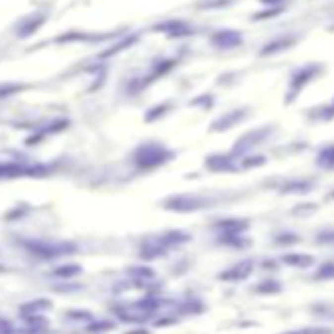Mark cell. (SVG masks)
Listing matches in <instances>:
<instances>
[{"label":"cell","instance_id":"6da1fadb","mask_svg":"<svg viewBox=\"0 0 334 334\" xmlns=\"http://www.w3.org/2000/svg\"><path fill=\"white\" fill-rule=\"evenodd\" d=\"M252 272V262H242L240 266H234V268H230L228 272H224L221 274V279H226V281H232V279H244L248 278V274Z\"/></svg>","mask_w":334,"mask_h":334},{"label":"cell","instance_id":"7a4b0ae2","mask_svg":"<svg viewBox=\"0 0 334 334\" xmlns=\"http://www.w3.org/2000/svg\"><path fill=\"white\" fill-rule=\"evenodd\" d=\"M285 260L289 264H293V266H309V264H313L311 256H287Z\"/></svg>","mask_w":334,"mask_h":334},{"label":"cell","instance_id":"3957f363","mask_svg":"<svg viewBox=\"0 0 334 334\" xmlns=\"http://www.w3.org/2000/svg\"><path fill=\"white\" fill-rule=\"evenodd\" d=\"M287 334H331V331H317V329H307V331H293Z\"/></svg>","mask_w":334,"mask_h":334}]
</instances>
